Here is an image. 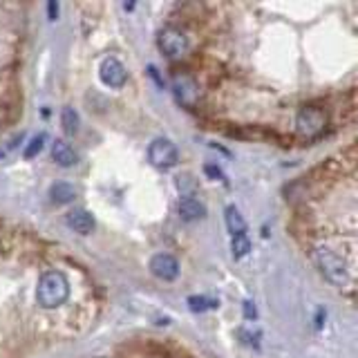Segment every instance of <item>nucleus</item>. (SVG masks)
Masks as SVG:
<instances>
[{
	"mask_svg": "<svg viewBox=\"0 0 358 358\" xmlns=\"http://www.w3.org/2000/svg\"><path fill=\"white\" fill-rule=\"evenodd\" d=\"M313 260H316L320 273L329 280L331 285L336 287H354V273H352V266H347L343 257L336 253L329 246H316V251H313Z\"/></svg>",
	"mask_w": 358,
	"mask_h": 358,
	"instance_id": "f257e3e1",
	"label": "nucleus"
},
{
	"mask_svg": "<svg viewBox=\"0 0 358 358\" xmlns=\"http://www.w3.org/2000/svg\"><path fill=\"white\" fill-rule=\"evenodd\" d=\"M70 298V282L63 271H45L36 287V300L43 309H56Z\"/></svg>",
	"mask_w": 358,
	"mask_h": 358,
	"instance_id": "f03ea898",
	"label": "nucleus"
},
{
	"mask_svg": "<svg viewBox=\"0 0 358 358\" xmlns=\"http://www.w3.org/2000/svg\"><path fill=\"white\" fill-rule=\"evenodd\" d=\"M327 112L318 106H307L296 115V132L300 137L316 139L327 128Z\"/></svg>",
	"mask_w": 358,
	"mask_h": 358,
	"instance_id": "7ed1b4c3",
	"label": "nucleus"
},
{
	"mask_svg": "<svg viewBox=\"0 0 358 358\" xmlns=\"http://www.w3.org/2000/svg\"><path fill=\"white\" fill-rule=\"evenodd\" d=\"M157 45L159 50L168 56V59H182L190 52V38L184 29H179L175 25H166L159 36H157Z\"/></svg>",
	"mask_w": 358,
	"mask_h": 358,
	"instance_id": "20e7f679",
	"label": "nucleus"
},
{
	"mask_svg": "<svg viewBox=\"0 0 358 358\" xmlns=\"http://www.w3.org/2000/svg\"><path fill=\"white\" fill-rule=\"evenodd\" d=\"M148 159L155 168H159V171H171V168H175L179 162L177 145L166 137L155 139L148 145Z\"/></svg>",
	"mask_w": 358,
	"mask_h": 358,
	"instance_id": "39448f33",
	"label": "nucleus"
},
{
	"mask_svg": "<svg viewBox=\"0 0 358 358\" xmlns=\"http://www.w3.org/2000/svg\"><path fill=\"white\" fill-rule=\"evenodd\" d=\"M173 92L179 103H184L188 108H195L197 99H199V87L195 83V78L186 72H177L173 76Z\"/></svg>",
	"mask_w": 358,
	"mask_h": 358,
	"instance_id": "423d86ee",
	"label": "nucleus"
},
{
	"mask_svg": "<svg viewBox=\"0 0 358 358\" xmlns=\"http://www.w3.org/2000/svg\"><path fill=\"white\" fill-rule=\"evenodd\" d=\"M99 76L108 87H123L128 81V70L119 59L108 56V59H103V63H101V67H99Z\"/></svg>",
	"mask_w": 358,
	"mask_h": 358,
	"instance_id": "0eeeda50",
	"label": "nucleus"
},
{
	"mask_svg": "<svg viewBox=\"0 0 358 358\" xmlns=\"http://www.w3.org/2000/svg\"><path fill=\"white\" fill-rule=\"evenodd\" d=\"M150 273L155 278L164 280V282H171V280H175L179 275V262H177V257L171 255V253H157V255H152V260H150Z\"/></svg>",
	"mask_w": 358,
	"mask_h": 358,
	"instance_id": "6e6552de",
	"label": "nucleus"
},
{
	"mask_svg": "<svg viewBox=\"0 0 358 358\" xmlns=\"http://www.w3.org/2000/svg\"><path fill=\"white\" fill-rule=\"evenodd\" d=\"M177 215L182 222L193 224V222H197V220H201L206 215V206L195 197H182V199H179V204H177Z\"/></svg>",
	"mask_w": 358,
	"mask_h": 358,
	"instance_id": "1a4fd4ad",
	"label": "nucleus"
},
{
	"mask_svg": "<svg viewBox=\"0 0 358 358\" xmlns=\"http://www.w3.org/2000/svg\"><path fill=\"white\" fill-rule=\"evenodd\" d=\"M65 224L78 235H90L94 231V217L83 208H74L65 215Z\"/></svg>",
	"mask_w": 358,
	"mask_h": 358,
	"instance_id": "9d476101",
	"label": "nucleus"
},
{
	"mask_svg": "<svg viewBox=\"0 0 358 358\" xmlns=\"http://www.w3.org/2000/svg\"><path fill=\"white\" fill-rule=\"evenodd\" d=\"M52 159L61 168H72L78 162V155L65 139H56L52 143Z\"/></svg>",
	"mask_w": 358,
	"mask_h": 358,
	"instance_id": "9b49d317",
	"label": "nucleus"
},
{
	"mask_svg": "<svg viewBox=\"0 0 358 358\" xmlns=\"http://www.w3.org/2000/svg\"><path fill=\"white\" fill-rule=\"evenodd\" d=\"M50 197H52V201H56V204H70V201L76 199V188L67 182H59L52 186Z\"/></svg>",
	"mask_w": 358,
	"mask_h": 358,
	"instance_id": "f8f14e48",
	"label": "nucleus"
},
{
	"mask_svg": "<svg viewBox=\"0 0 358 358\" xmlns=\"http://www.w3.org/2000/svg\"><path fill=\"white\" fill-rule=\"evenodd\" d=\"M224 220H227V229H229L231 235L246 233V222L242 217V213L235 206H227V210H224Z\"/></svg>",
	"mask_w": 358,
	"mask_h": 358,
	"instance_id": "ddd939ff",
	"label": "nucleus"
},
{
	"mask_svg": "<svg viewBox=\"0 0 358 358\" xmlns=\"http://www.w3.org/2000/svg\"><path fill=\"white\" fill-rule=\"evenodd\" d=\"M251 251V240L246 238V233L242 235H233L231 238V253L235 260H242V257H246Z\"/></svg>",
	"mask_w": 358,
	"mask_h": 358,
	"instance_id": "4468645a",
	"label": "nucleus"
},
{
	"mask_svg": "<svg viewBox=\"0 0 358 358\" xmlns=\"http://www.w3.org/2000/svg\"><path fill=\"white\" fill-rule=\"evenodd\" d=\"M61 126L67 134L78 132V115L74 108H63L61 112Z\"/></svg>",
	"mask_w": 358,
	"mask_h": 358,
	"instance_id": "2eb2a0df",
	"label": "nucleus"
},
{
	"mask_svg": "<svg viewBox=\"0 0 358 358\" xmlns=\"http://www.w3.org/2000/svg\"><path fill=\"white\" fill-rule=\"evenodd\" d=\"M45 141H48L45 134H36V137H31L29 143L25 145V150H22V157H25V159H34V157H36L45 148Z\"/></svg>",
	"mask_w": 358,
	"mask_h": 358,
	"instance_id": "dca6fc26",
	"label": "nucleus"
},
{
	"mask_svg": "<svg viewBox=\"0 0 358 358\" xmlns=\"http://www.w3.org/2000/svg\"><path fill=\"white\" fill-rule=\"evenodd\" d=\"M188 307L190 311H206V309H215L217 300L206 298V296H190L188 298Z\"/></svg>",
	"mask_w": 358,
	"mask_h": 358,
	"instance_id": "f3484780",
	"label": "nucleus"
},
{
	"mask_svg": "<svg viewBox=\"0 0 358 358\" xmlns=\"http://www.w3.org/2000/svg\"><path fill=\"white\" fill-rule=\"evenodd\" d=\"M204 173H206L208 177H213V179H224V175H222V171H220V168L210 166V164H206V166H204Z\"/></svg>",
	"mask_w": 358,
	"mask_h": 358,
	"instance_id": "a211bd4d",
	"label": "nucleus"
},
{
	"mask_svg": "<svg viewBox=\"0 0 358 358\" xmlns=\"http://www.w3.org/2000/svg\"><path fill=\"white\" fill-rule=\"evenodd\" d=\"M48 16H50V20L59 18V3H54V0H52V3L48 5Z\"/></svg>",
	"mask_w": 358,
	"mask_h": 358,
	"instance_id": "6ab92c4d",
	"label": "nucleus"
},
{
	"mask_svg": "<svg viewBox=\"0 0 358 358\" xmlns=\"http://www.w3.org/2000/svg\"><path fill=\"white\" fill-rule=\"evenodd\" d=\"M244 313H246V318H255V307H253V302H244Z\"/></svg>",
	"mask_w": 358,
	"mask_h": 358,
	"instance_id": "aec40b11",
	"label": "nucleus"
}]
</instances>
